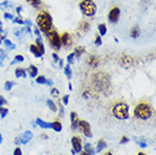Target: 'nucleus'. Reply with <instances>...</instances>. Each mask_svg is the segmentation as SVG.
Masks as SVG:
<instances>
[{"label":"nucleus","instance_id":"nucleus-1","mask_svg":"<svg viewBox=\"0 0 156 155\" xmlns=\"http://www.w3.org/2000/svg\"><path fill=\"white\" fill-rule=\"evenodd\" d=\"M36 24L39 27L40 32H43L44 34H48L51 30H53V24H52V17L48 12L39 13V15L36 17Z\"/></svg>","mask_w":156,"mask_h":155},{"label":"nucleus","instance_id":"nucleus-2","mask_svg":"<svg viewBox=\"0 0 156 155\" xmlns=\"http://www.w3.org/2000/svg\"><path fill=\"white\" fill-rule=\"evenodd\" d=\"M152 106L148 103H145V102H141L139 104H137L136 108H135V111H133V116L138 118V119H140V120H147L152 117Z\"/></svg>","mask_w":156,"mask_h":155},{"label":"nucleus","instance_id":"nucleus-3","mask_svg":"<svg viewBox=\"0 0 156 155\" xmlns=\"http://www.w3.org/2000/svg\"><path fill=\"white\" fill-rule=\"evenodd\" d=\"M79 9L86 17H93L96 14L98 7L93 0H82L79 2Z\"/></svg>","mask_w":156,"mask_h":155},{"label":"nucleus","instance_id":"nucleus-4","mask_svg":"<svg viewBox=\"0 0 156 155\" xmlns=\"http://www.w3.org/2000/svg\"><path fill=\"white\" fill-rule=\"evenodd\" d=\"M112 113L119 120H126L129 118V105L123 102L117 103L112 108Z\"/></svg>","mask_w":156,"mask_h":155},{"label":"nucleus","instance_id":"nucleus-5","mask_svg":"<svg viewBox=\"0 0 156 155\" xmlns=\"http://www.w3.org/2000/svg\"><path fill=\"white\" fill-rule=\"evenodd\" d=\"M48 41L50 43V45L55 50L59 51L61 49V42H60V35L55 31V30H51L49 33L47 34Z\"/></svg>","mask_w":156,"mask_h":155},{"label":"nucleus","instance_id":"nucleus-6","mask_svg":"<svg viewBox=\"0 0 156 155\" xmlns=\"http://www.w3.org/2000/svg\"><path fill=\"white\" fill-rule=\"evenodd\" d=\"M78 127L80 129V132L88 138H92L93 137V134H92V130H90V124L85 120H79L78 122Z\"/></svg>","mask_w":156,"mask_h":155},{"label":"nucleus","instance_id":"nucleus-7","mask_svg":"<svg viewBox=\"0 0 156 155\" xmlns=\"http://www.w3.org/2000/svg\"><path fill=\"white\" fill-rule=\"evenodd\" d=\"M108 18H109V22L112 24L118 23V20L120 18V8L113 7L111 10L109 12V15H108Z\"/></svg>","mask_w":156,"mask_h":155},{"label":"nucleus","instance_id":"nucleus-8","mask_svg":"<svg viewBox=\"0 0 156 155\" xmlns=\"http://www.w3.org/2000/svg\"><path fill=\"white\" fill-rule=\"evenodd\" d=\"M119 63H120L121 67L123 68H129L133 65V58L131 56H128V54H123L120 59H119Z\"/></svg>","mask_w":156,"mask_h":155},{"label":"nucleus","instance_id":"nucleus-9","mask_svg":"<svg viewBox=\"0 0 156 155\" xmlns=\"http://www.w3.org/2000/svg\"><path fill=\"white\" fill-rule=\"evenodd\" d=\"M60 42H61V45H63L65 48H68L73 43V40H71V36L68 32H65L62 33V35H60Z\"/></svg>","mask_w":156,"mask_h":155},{"label":"nucleus","instance_id":"nucleus-10","mask_svg":"<svg viewBox=\"0 0 156 155\" xmlns=\"http://www.w3.org/2000/svg\"><path fill=\"white\" fill-rule=\"evenodd\" d=\"M71 145H73V150L75 151V153H80L82 152V139L79 137L74 136L71 138Z\"/></svg>","mask_w":156,"mask_h":155},{"label":"nucleus","instance_id":"nucleus-11","mask_svg":"<svg viewBox=\"0 0 156 155\" xmlns=\"http://www.w3.org/2000/svg\"><path fill=\"white\" fill-rule=\"evenodd\" d=\"M88 31H90V24L87 23V22H85V20L80 22L79 25H78V28H77V34L82 36V35L86 34Z\"/></svg>","mask_w":156,"mask_h":155},{"label":"nucleus","instance_id":"nucleus-12","mask_svg":"<svg viewBox=\"0 0 156 155\" xmlns=\"http://www.w3.org/2000/svg\"><path fill=\"white\" fill-rule=\"evenodd\" d=\"M18 138H20V144H27L28 142L33 138V132H30V130H26V132H23V134L18 137Z\"/></svg>","mask_w":156,"mask_h":155},{"label":"nucleus","instance_id":"nucleus-13","mask_svg":"<svg viewBox=\"0 0 156 155\" xmlns=\"http://www.w3.org/2000/svg\"><path fill=\"white\" fill-rule=\"evenodd\" d=\"M87 63L90 65L92 68H96L100 65V59L95 56V54H90V57L87 58Z\"/></svg>","mask_w":156,"mask_h":155},{"label":"nucleus","instance_id":"nucleus-14","mask_svg":"<svg viewBox=\"0 0 156 155\" xmlns=\"http://www.w3.org/2000/svg\"><path fill=\"white\" fill-rule=\"evenodd\" d=\"M70 121H71V129H73V130H77L79 119H78L77 113L74 112V111L70 112Z\"/></svg>","mask_w":156,"mask_h":155},{"label":"nucleus","instance_id":"nucleus-15","mask_svg":"<svg viewBox=\"0 0 156 155\" xmlns=\"http://www.w3.org/2000/svg\"><path fill=\"white\" fill-rule=\"evenodd\" d=\"M35 122H36V124H37L39 127H41V128H43V129H49V128H51V122H47V121L42 120L41 118H37Z\"/></svg>","mask_w":156,"mask_h":155},{"label":"nucleus","instance_id":"nucleus-16","mask_svg":"<svg viewBox=\"0 0 156 155\" xmlns=\"http://www.w3.org/2000/svg\"><path fill=\"white\" fill-rule=\"evenodd\" d=\"M30 51L34 54V57H35V58H41V57H42V54H41V52H40L39 48L36 47L35 43H34V44H31V47H30Z\"/></svg>","mask_w":156,"mask_h":155},{"label":"nucleus","instance_id":"nucleus-17","mask_svg":"<svg viewBox=\"0 0 156 155\" xmlns=\"http://www.w3.org/2000/svg\"><path fill=\"white\" fill-rule=\"evenodd\" d=\"M26 71H27L28 75H30L32 78H34L36 75H37V67H35L34 65H31V66L27 68V70H26Z\"/></svg>","mask_w":156,"mask_h":155},{"label":"nucleus","instance_id":"nucleus-18","mask_svg":"<svg viewBox=\"0 0 156 155\" xmlns=\"http://www.w3.org/2000/svg\"><path fill=\"white\" fill-rule=\"evenodd\" d=\"M35 44H36V47L39 48V50L40 52H41V54H44V52H45V49H44V44H43L42 42V39H40V38H37V39L35 40Z\"/></svg>","mask_w":156,"mask_h":155},{"label":"nucleus","instance_id":"nucleus-19","mask_svg":"<svg viewBox=\"0 0 156 155\" xmlns=\"http://www.w3.org/2000/svg\"><path fill=\"white\" fill-rule=\"evenodd\" d=\"M139 35H140V30H139V27L138 26L133 27L131 31H130V36H131L133 39H137Z\"/></svg>","mask_w":156,"mask_h":155},{"label":"nucleus","instance_id":"nucleus-20","mask_svg":"<svg viewBox=\"0 0 156 155\" xmlns=\"http://www.w3.org/2000/svg\"><path fill=\"white\" fill-rule=\"evenodd\" d=\"M51 128L53 129L55 132H60L62 130V126H61V124L59 121H55V122H51Z\"/></svg>","mask_w":156,"mask_h":155},{"label":"nucleus","instance_id":"nucleus-21","mask_svg":"<svg viewBox=\"0 0 156 155\" xmlns=\"http://www.w3.org/2000/svg\"><path fill=\"white\" fill-rule=\"evenodd\" d=\"M15 76L17 78L18 77L26 78V70L24 69V68H17V69L15 70Z\"/></svg>","mask_w":156,"mask_h":155},{"label":"nucleus","instance_id":"nucleus-22","mask_svg":"<svg viewBox=\"0 0 156 155\" xmlns=\"http://www.w3.org/2000/svg\"><path fill=\"white\" fill-rule=\"evenodd\" d=\"M106 147V142L104 139H101V140H98V146H96V152H102L104 148Z\"/></svg>","mask_w":156,"mask_h":155},{"label":"nucleus","instance_id":"nucleus-23","mask_svg":"<svg viewBox=\"0 0 156 155\" xmlns=\"http://www.w3.org/2000/svg\"><path fill=\"white\" fill-rule=\"evenodd\" d=\"M85 152H86V153H88L90 155H95V152H96V151L93 148L92 144L87 143V144H85Z\"/></svg>","mask_w":156,"mask_h":155},{"label":"nucleus","instance_id":"nucleus-24","mask_svg":"<svg viewBox=\"0 0 156 155\" xmlns=\"http://www.w3.org/2000/svg\"><path fill=\"white\" fill-rule=\"evenodd\" d=\"M98 28V32H100V35H101V36H103V35H105L106 33H108V27H106L105 24H100Z\"/></svg>","mask_w":156,"mask_h":155},{"label":"nucleus","instance_id":"nucleus-25","mask_svg":"<svg viewBox=\"0 0 156 155\" xmlns=\"http://www.w3.org/2000/svg\"><path fill=\"white\" fill-rule=\"evenodd\" d=\"M4 43H5V45H6V48H7L8 50H15L16 45L12 42V41H10V40L5 39L4 40Z\"/></svg>","mask_w":156,"mask_h":155},{"label":"nucleus","instance_id":"nucleus-26","mask_svg":"<svg viewBox=\"0 0 156 155\" xmlns=\"http://www.w3.org/2000/svg\"><path fill=\"white\" fill-rule=\"evenodd\" d=\"M85 48L84 47H77L76 49H75L74 53H75V57H80L82 54L85 53Z\"/></svg>","mask_w":156,"mask_h":155},{"label":"nucleus","instance_id":"nucleus-27","mask_svg":"<svg viewBox=\"0 0 156 155\" xmlns=\"http://www.w3.org/2000/svg\"><path fill=\"white\" fill-rule=\"evenodd\" d=\"M16 85V83L15 81H7L6 83H5V91H10V89L14 87V86Z\"/></svg>","mask_w":156,"mask_h":155},{"label":"nucleus","instance_id":"nucleus-28","mask_svg":"<svg viewBox=\"0 0 156 155\" xmlns=\"http://www.w3.org/2000/svg\"><path fill=\"white\" fill-rule=\"evenodd\" d=\"M35 81L37 84H41V85H47V81H48V78H45L44 76H39V77H36Z\"/></svg>","mask_w":156,"mask_h":155},{"label":"nucleus","instance_id":"nucleus-29","mask_svg":"<svg viewBox=\"0 0 156 155\" xmlns=\"http://www.w3.org/2000/svg\"><path fill=\"white\" fill-rule=\"evenodd\" d=\"M47 105L50 108V110H52L53 112L57 111V105L55 104V102L52 101V100H47Z\"/></svg>","mask_w":156,"mask_h":155},{"label":"nucleus","instance_id":"nucleus-30","mask_svg":"<svg viewBox=\"0 0 156 155\" xmlns=\"http://www.w3.org/2000/svg\"><path fill=\"white\" fill-rule=\"evenodd\" d=\"M65 74H66V76H67V78H68V79H70L71 78V69H70V65H69V63H68V65H67L66 67H65Z\"/></svg>","mask_w":156,"mask_h":155},{"label":"nucleus","instance_id":"nucleus-31","mask_svg":"<svg viewBox=\"0 0 156 155\" xmlns=\"http://www.w3.org/2000/svg\"><path fill=\"white\" fill-rule=\"evenodd\" d=\"M25 28H22V30H14V34L16 35V36H17V38H22V36H23L24 35V33H25Z\"/></svg>","mask_w":156,"mask_h":155},{"label":"nucleus","instance_id":"nucleus-32","mask_svg":"<svg viewBox=\"0 0 156 155\" xmlns=\"http://www.w3.org/2000/svg\"><path fill=\"white\" fill-rule=\"evenodd\" d=\"M27 1L34 8H39L40 6H41V0H27Z\"/></svg>","mask_w":156,"mask_h":155},{"label":"nucleus","instance_id":"nucleus-33","mask_svg":"<svg viewBox=\"0 0 156 155\" xmlns=\"http://www.w3.org/2000/svg\"><path fill=\"white\" fill-rule=\"evenodd\" d=\"M7 114H8V109L1 106V108H0V117H1V118H5Z\"/></svg>","mask_w":156,"mask_h":155},{"label":"nucleus","instance_id":"nucleus-34","mask_svg":"<svg viewBox=\"0 0 156 155\" xmlns=\"http://www.w3.org/2000/svg\"><path fill=\"white\" fill-rule=\"evenodd\" d=\"M6 59V52L0 49V66H2V62Z\"/></svg>","mask_w":156,"mask_h":155},{"label":"nucleus","instance_id":"nucleus-35","mask_svg":"<svg viewBox=\"0 0 156 155\" xmlns=\"http://www.w3.org/2000/svg\"><path fill=\"white\" fill-rule=\"evenodd\" d=\"M12 22L15 24H18V25H24V20H22V17L18 16V17H16V18H12Z\"/></svg>","mask_w":156,"mask_h":155},{"label":"nucleus","instance_id":"nucleus-36","mask_svg":"<svg viewBox=\"0 0 156 155\" xmlns=\"http://www.w3.org/2000/svg\"><path fill=\"white\" fill-rule=\"evenodd\" d=\"M74 59H75V53L73 52V53L69 54V56L67 57V61H68V63H69V65H71V63L74 62Z\"/></svg>","mask_w":156,"mask_h":155},{"label":"nucleus","instance_id":"nucleus-37","mask_svg":"<svg viewBox=\"0 0 156 155\" xmlns=\"http://www.w3.org/2000/svg\"><path fill=\"white\" fill-rule=\"evenodd\" d=\"M94 44H95L96 47L102 45V38L101 36H96V39H95V41H94Z\"/></svg>","mask_w":156,"mask_h":155},{"label":"nucleus","instance_id":"nucleus-38","mask_svg":"<svg viewBox=\"0 0 156 155\" xmlns=\"http://www.w3.org/2000/svg\"><path fill=\"white\" fill-rule=\"evenodd\" d=\"M14 61L15 62H23L24 61V57L23 56H20V54H17L15 57V59H14Z\"/></svg>","mask_w":156,"mask_h":155},{"label":"nucleus","instance_id":"nucleus-39","mask_svg":"<svg viewBox=\"0 0 156 155\" xmlns=\"http://www.w3.org/2000/svg\"><path fill=\"white\" fill-rule=\"evenodd\" d=\"M137 144L140 146V147H147V144H146V142H144V140H137Z\"/></svg>","mask_w":156,"mask_h":155},{"label":"nucleus","instance_id":"nucleus-40","mask_svg":"<svg viewBox=\"0 0 156 155\" xmlns=\"http://www.w3.org/2000/svg\"><path fill=\"white\" fill-rule=\"evenodd\" d=\"M128 142H129L128 137H126V136H122V138H121V140H120V145H123V144L128 143Z\"/></svg>","mask_w":156,"mask_h":155},{"label":"nucleus","instance_id":"nucleus-41","mask_svg":"<svg viewBox=\"0 0 156 155\" xmlns=\"http://www.w3.org/2000/svg\"><path fill=\"white\" fill-rule=\"evenodd\" d=\"M6 103H7V100H6L2 95H0V108H1L4 104H6Z\"/></svg>","mask_w":156,"mask_h":155},{"label":"nucleus","instance_id":"nucleus-42","mask_svg":"<svg viewBox=\"0 0 156 155\" xmlns=\"http://www.w3.org/2000/svg\"><path fill=\"white\" fill-rule=\"evenodd\" d=\"M4 17L6 18V20H12V18H14V16H12L10 13H5Z\"/></svg>","mask_w":156,"mask_h":155},{"label":"nucleus","instance_id":"nucleus-43","mask_svg":"<svg viewBox=\"0 0 156 155\" xmlns=\"http://www.w3.org/2000/svg\"><path fill=\"white\" fill-rule=\"evenodd\" d=\"M51 95H52V96H58L59 91L57 88H52V89H51Z\"/></svg>","mask_w":156,"mask_h":155},{"label":"nucleus","instance_id":"nucleus-44","mask_svg":"<svg viewBox=\"0 0 156 155\" xmlns=\"http://www.w3.org/2000/svg\"><path fill=\"white\" fill-rule=\"evenodd\" d=\"M34 34H35V36H37V38L41 39V32H40L39 27H35V28H34Z\"/></svg>","mask_w":156,"mask_h":155},{"label":"nucleus","instance_id":"nucleus-45","mask_svg":"<svg viewBox=\"0 0 156 155\" xmlns=\"http://www.w3.org/2000/svg\"><path fill=\"white\" fill-rule=\"evenodd\" d=\"M62 102H63V104L67 105L68 103H69V95H65L62 99Z\"/></svg>","mask_w":156,"mask_h":155},{"label":"nucleus","instance_id":"nucleus-46","mask_svg":"<svg viewBox=\"0 0 156 155\" xmlns=\"http://www.w3.org/2000/svg\"><path fill=\"white\" fill-rule=\"evenodd\" d=\"M14 155H23L22 154V150L20 147H16L15 151H14Z\"/></svg>","mask_w":156,"mask_h":155},{"label":"nucleus","instance_id":"nucleus-47","mask_svg":"<svg viewBox=\"0 0 156 155\" xmlns=\"http://www.w3.org/2000/svg\"><path fill=\"white\" fill-rule=\"evenodd\" d=\"M24 24H25V25H27V26L31 27V26H32V20H24Z\"/></svg>","mask_w":156,"mask_h":155},{"label":"nucleus","instance_id":"nucleus-48","mask_svg":"<svg viewBox=\"0 0 156 155\" xmlns=\"http://www.w3.org/2000/svg\"><path fill=\"white\" fill-rule=\"evenodd\" d=\"M52 57H53V60H55V62H58L59 61V57L57 53H53L52 54Z\"/></svg>","mask_w":156,"mask_h":155},{"label":"nucleus","instance_id":"nucleus-49","mask_svg":"<svg viewBox=\"0 0 156 155\" xmlns=\"http://www.w3.org/2000/svg\"><path fill=\"white\" fill-rule=\"evenodd\" d=\"M47 85L48 86H52V85H53V81H52V79H48Z\"/></svg>","mask_w":156,"mask_h":155},{"label":"nucleus","instance_id":"nucleus-50","mask_svg":"<svg viewBox=\"0 0 156 155\" xmlns=\"http://www.w3.org/2000/svg\"><path fill=\"white\" fill-rule=\"evenodd\" d=\"M22 9H23V8L20 7V6H18V7L16 8V12H17V14H18V15L20 14V12H22Z\"/></svg>","mask_w":156,"mask_h":155},{"label":"nucleus","instance_id":"nucleus-51","mask_svg":"<svg viewBox=\"0 0 156 155\" xmlns=\"http://www.w3.org/2000/svg\"><path fill=\"white\" fill-rule=\"evenodd\" d=\"M83 97H84V99H87V97H88V91H86L85 93L83 94Z\"/></svg>","mask_w":156,"mask_h":155},{"label":"nucleus","instance_id":"nucleus-52","mask_svg":"<svg viewBox=\"0 0 156 155\" xmlns=\"http://www.w3.org/2000/svg\"><path fill=\"white\" fill-rule=\"evenodd\" d=\"M0 33H4V27H2V23L0 20Z\"/></svg>","mask_w":156,"mask_h":155},{"label":"nucleus","instance_id":"nucleus-53","mask_svg":"<svg viewBox=\"0 0 156 155\" xmlns=\"http://www.w3.org/2000/svg\"><path fill=\"white\" fill-rule=\"evenodd\" d=\"M59 67H62V65H63V60L62 59H59Z\"/></svg>","mask_w":156,"mask_h":155},{"label":"nucleus","instance_id":"nucleus-54","mask_svg":"<svg viewBox=\"0 0 156 155\" xmlns=\"http://www.w3.org/2000/svg\"><path fill=\"white\" fill-rule=\"evenodd\" d=\"M15 144H16V145H18V144H20V138H15Z\"/></svg>","mask_w":156,"mask_h":155},{"label":"nucleus","instance_id":"nucleus-55","mask_svg":"<svg viewBox=\"0 0 156 155\" xmlns=\"http://www.w3.org/2000/svg\"><path fill=\"white\" fill-rule=\"evenodd\" d=\"M80 155H90V154H88V153H86V152L84 151V152H80Z\"/></svg>","mask_w":156,"mask_h":155},{"label":"nucleus","instance_id":"nucleus-56","mask_svg":"<svg viewBox=\"0 0 156 155\" xmlns=\"http://www.w3.org/2000/svg\"><path fill=\"white\" fill-rule=\"evenodd\" d=\"M2 143V135H1V134H0V144Z\"/></svg>","mask_w":156,"mask_h":155},{"label":"nucleus","instance_id":"nucleus-57","mask_svg":"<svg viewBox=\"0 0 156 155\" xmlns=\"http://www.w3.org/2000/svg\"><path fill=\"white\" fill-rule=\"evenodd\" d=\"M68 87H69V89H70V91H71V89H73V86H71L70 83H69V85H68Z\"/></svg>","mask_w":156,"mask_h":155},{"label":"nucleus","instance_id":"nucleus-58","mask_svg":"<svg viewBox=\"0 0 156 155\" xmlns=\"http://www.w3.org/2000/svg\"><path fill=\"white\" fill-rule=\"evenodd\" d=\"M138 155H146V154H145V153H143V152H139V153H138Z\"/></svg>","mask_w":156,"mask_h":155},{"label":"nucleus","instance_id":"nucleus-59","mask_svg":"<svg viewBox=\"0 0 156 155\" xmlns=\"http://www.w3.org/2000/svg\"><path fill=\"white\" fill-rule=\"evenodd\" d=\"M71 154H73V155H76V153H75L74 150H71Z\"/></svg>","mask_w":156,"mask_h":155},{"label":"nucleus","instance_id":"nucleus-60","mask_svg":"<svg viewBox=\"0 0 156 155\" xmlns=\"http://www.w3.org/2000/svg\"><path fill=\"white\" fill-rule=\"evenodd\" d=\"M105 155H112V153H111V152H108V153H105Z\"/></svg>","mask_w":156,"mask_h":155}]
</instances>
